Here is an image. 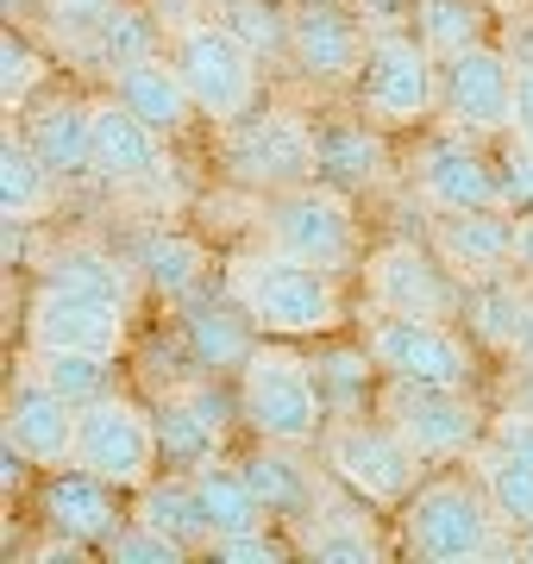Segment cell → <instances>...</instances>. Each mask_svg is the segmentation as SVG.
Instances as JSON below:
<instances>
[{
  "label": "cell",
  "mask_w": 533,
  "mask_h": 564,
  "mask_svg": "<svg viewBox=\"0 0 533 564\" xmlns=\"http://www.w3.org/2000/svg\"><path fill=\"white\" fill-rule=\"evenodd\" d=\"M157 132L139 120V113H126L113 95L95 101V176L107 188H144V182L164 176V151H157Z\"/></svg>",
  "instance_id": "44dd1931"
},
{
  "label": "cell",
  "mask_w": 533,
  "mask_h": 564,
  "mask_svg": "<svg viewBox=\"0 0 533 564\" xmlns=\"http://www.w3.org/2000/svg\"><path fill=\"white\" fill-rule=\"evenodd\" d=\"M365 51H370V25L358 7H346V0H295L289 7V57L308 82H320V88L358 82Z\"/></svg>",
  "instance_id": "5bb4252c"
},
{
  "label": "cell",
  "mask_w": 533,
  "mask_h": 564,
  "mask_svg": "<svg viewBox=\"0 0 533 564\" xmlns=\"http://www.w3.org/2000/svg\"><path fill=\"white\" fill-rule=\"evenodd\" d=\"M295 545L320 564H377V552H383L377 533L365 527V514H351V508H339V502H320V514L302 521Z\"/></svg>",
  "instance_id": "4dcf8cb0"
},
{
  "label": "cell",
  "mask_w": 533,
  "mask_h": 564,
  "mask_svg": "<svg viewBox=\"0 0 533 564\" xmlns=\"http://www.w3.org/2000/svg\"><path fill=\"white\" fill-rule=\"evenodd\" d=\"M490 32V7L483 0H421L414 7V39L427 44L433 57H452V51H471Z\"/></svg>",
  "instance_id": "836d02e7"
},
{
  "label": "cell",
  "mask_w": 533,
  "mask_h": 564,
  "mask_svg": "<svg viewBox=\"0 0 533 564\" xmlns=\"http://www.w3.org/2000/svg\"><path fill=\"white\" fill-rule=\"evenodd\" d=\"M170 63L183 69L188 95L202 107V120L232 126L258 107V57H251L214 13L183 25V32H170Z\"/></svg>",
  "instance_id": "52a82bcc"
},
{
  "label": "cell",
  "mask_w": 533,
  "mask_h": 564,
  "mask_svg": "<svg viewBox=\"0 0 533 564\" xmlns=\"http://www.w3.org/2000/svg\"><path fill=\"white\" fill-rule=\"evenodd\" d=\"M370 377H377V358L365 351H327L314 358V383H320V402H327L333 421H358V408L370 402Z\"/></svg>",
  "instance_id": "8d00e7d4"
},
{
  "label": "cell",
  "mask_w": 533,
  "mask_h": 564,
  "mask_svg": "<svg viewBox=\"0 0 533 564\" xmlns=\"http://www.w3.org/2000/svg\"><path fill=\"white\" fill-rule=\"evenodd\" d=\"M439 113L458 132H509L514 126V63L496 44H471V51H452L439 57Z\"/></svg>",
  "instance_id": "4fadbf2b"
},
{
  "label": "cell",
  "mask_w": 533,
  "mask_h": 564,
  "mask_svg": "<svg viewBox=\"0 0 533 564\" xmlns=\"http://www.w3.org/2000/svg\"><path fill=\"white\" fill-rule=\"evenodd\" d=\"M496 188H502V207L509 214H521V220L533 214V144L521 132H509L502 151H496Z\"/></svg>",
  "instance_id": "60d3db41"
},
{
  "label": "cell",
  "mask_w": 533,
  "mask_h": 564,
  "mask_svg": "<svg viewBox=\"0 0 533 564\" xmlns=\"http://www.w3.org/2000/svg\"><path fill=\"white\" fill-rule=\"evenodd\" d=\"M264 245L283 251V258L314 263V270H333V276L358 270V258H365V232H358L351 195H339V188H327V182H302V188L270 195Z\"/></svg>",
  "instance_id": "7a4b0ae2"
},
{
  "label": "cell",
  "mask_w": 533,
  "mask_h": 564,
  "mask_svg": "<svg viewBox=\"0 0 533 564\" xmlns=\"http://www.w3.org/2000/svg\"><path fill=\"white\" fill-rule=\"evenodd\" d=\"M496 527L502 521H496L483 484H458V477L421 484L402 502V540L427 564H471L483 552H496Z\"/></svg>",
  "instance_id": "277c9868"
},
{
  "label": "cell",
  "mask_w": 533,
  "mask_h": 564,
  "mask_svg": "<svg viewBox=\"0 0 533 564\" xmlns=\"http://www.w3.org/2000/svg\"><path fill=\"white\" fill-rule=\"evenodd\" d=\"M509 132H521L533 144V63H514V126Z\"/></svg>",
  "instance_id": "7dc6e473"
},
{
  "label": "cell",
  "mask_w": 533,
  "mask_h": 564,
  "mask_svg": "<svg viewBox=\"0 0 533 564\" xmlns=\"http://www.w3.org/2000/svg\"><path fill=\"white\" fill-rule=\"evenodd\" d=\"M25 345L32 351H107L113 358L126 345V314L95 302V295L63 289V282H44L25 307Z\"/></svg>",
  "instance_id": "2e32d148"
},
{
  "label": "cell",
  "mask_w": 533,
  "mask_h": 564,
  "mask_svg": "<svg viewBox=\"0 0 533 564\" xmlns=\"http://www.w3.org/2000/svg\"><path fill=\"white\" fill-rule=\"evenodd\" d=\"M427 239L465 282L502 276L521 258V214H509V207H452V214H433Z\"/></svg>",
  "instance_id": "e0dca14e"
},
{
  "label": "cell",
  "mask_w": 533,
  "mask_h": 564,
  "mask_svg": "<svg viewBox=\"0 0 533 564\" xmlns=\"http://www.w3.org/2000/svg\"><path fill=\"white\" fill-rule=\"evenodd\" d=\"M151 421H157V452H164V464H176V470H202V464L214 458V445H220V433H214L183 395H170Z\"/></svg>",
  "instance_id": "74e56055"
},
{
  "label": "cell",
  "mask_w": 533,
  "mask_h": 564,
  "mask_svg": "<svg viewBox=\"0 0 533 564\" xmlns=\"http://www.w3.org/2000/svg\"><path fill=\"white\" fill-rule=\"evenodd\" d=\"M139 270H144V282H151L164 302L183 307L188 295L207 282V245L202 239H183V232H151L144 251H139Z\"/></svg>",
  "instance_id": "1f68e13d"
},
{
  "label": "cell",
  "mask_w": 533,
  "mask_h": 564,
  "mask_svg": "<svg viewBox=\"0 0 533 564\" xmlns=\"http://www.w3.org/2000/svg\"><path fill=\"white\" fill-rule=\"evenodd\" d=\"M239 414L258 426V440L276 445H314L333 421L314 370L295 351H276V345H258L251 364L239 370Z\"/></svg>",
  "instance_id": "3957f363"
},
{
  "label": "cell",
  "mask_w": 533,
  "mask_h": 564,
  "mask_svg": "<svg viewBox=\"0 0 533 564\" xmlns=\"http://www.w3.org/2000/svg\"><path fill=\"white\" fill-rule=\"evenodd\" d=\"M365 295L383 314H421V321H458L465 314V276L439 251L414 239H395L365 258Z\"/></svg>",
  "instance_id": "30bf717a"
},
{
  "label": "cell",
  "mask_w": 533,
  "mask_h": 564,
  "mask_svg": "<svg viewBox=\"0 0 533 564\" xmlns=\"http://www.w3.org/2000/svg\"><path fill=\"white\" fill-rule=\"evenodd\" d=\"M113 101L126 107V113H139L157 139H176V132H188V120L202 113L195 107V95H188V82L183 69L170 57H139V63H126V69H113Z\"/></svg>",
  "instance_id": "7402d4cb"
},
{
  "label": "cell",
  "mask_w": 533,
  "mask_h": 564,
  "mask_svg": "<svg viewBox=\"0 0 533 564\" xmlns=\"http://www.w3.org/2000/svg\"><path fill=\"white\" fill-rule=\"evenodd\" d=\"M220 163L239 188H258V195H283V188H302L314 182V126L289 107H270L258 113L251 107L246 120L220 126Z\"/></svg>",
  "instance_id": "ba28073f"
},
{
  "label": "cell",
  "mask_w": 533,
  "mask_h": 564,
  "mask_svg": "<svg viewBox=\"0 0 533 564\" xmlns=\"http://www.w3.org/2000/svg\"><path fill=\"white\" fill-rule=\"evenodd\" d=\"M25 139L63 182L95 176V107L76 101V95H57V101H39L32 120H25Z\"/></svg>",
  "instance_id": "d4e9b609"
},
{
  "label": "cell",
  "mask_w": 533,
  "mask_h": 564,
  "mask_svg": "<svg viewBox=\"0 0 533 564\" xmlns=\"http://www.w3.org/2000/svg\"><path fill=\"white\" fill-rule=\"evenodd\" d=\"M226 289L246 302L258 333H276V339H320V333H333V326L346 321L339 276L314 270L302 258H283L270 245H264V258H232Z\"/></svg>",
  "instance_id": "6da1fadb"
},
{
  "label": "cell",
  "mask_w": 533,
  "mask_h": 564,
  "mask_svg": "<svg viewBox=\"0 0 533 564\" xmlns=\"http://www.w3.org/2000/svg\"><path fill=\"white\" fill-rule=\"evenodd\" d=\"M183 402L195 408V414H202V421L214 426V433H226V421H232V402H226V395H220L214 383H195V389L183 395Z\"/></svg>",
  "instance_id": "bcb514c9"
},
{
  "label": "cell",
  "mask_w": 533,
  "mask_h": 564,
  "mask_svg": "<svg viewBox=\"0 0 533 564\" xmlns=\"http://www.w3.org/2000/svg\"><path fill=\"white\" fill-rule=\"evenodd\" d=\"M214 20L264 63L276 51H289V13H276L270 0H214Z\"/></svg>",
  "instance_id": "f35d334b"
},
{
  "label": "cell",
  "mask_w": 533,
  "mask_h": 564,
  "mask_svg": "<svg viewBox=\"0 0 533 564\" xmlns=\"http://www.w3.org/2000/svg\"><path fill=\"white\" fill-rule=\"evenodd\" d=\"M188 477H195V489H202V508H207V521H214V540H220V533H246V527H264L270 508L258 502V489H251L246 464L207 458L202 470H188Z\"/></svg>",
  "instance_id": "f1b7e54d"
},
{
  "label": "cell",
  "mask_w": 533,
  "mask_h": 564,
  "mask_svg": "<svg viewBox=\"0 0 533 564\" xmlns=\"http://www.w3.org/2000/svg\"><path fill=\"white\" fill-rule=\"evenodd\" d=\"M220 564H276L295 552V540H276V533H264V527H246V533H220V540L207 545Z\"/></svg>",
  "instance_id": "7bdbcfd3"
},
{
  "label": "cell",
  "mask_w": 533,
  "mask_h": 564,
  "mask_svg": "<svg viewBox=\"0 0 533 564\" xmlns=\"http://www.w3.org/2000/svg\"><path fill=\"white\" fill-rule=\"evenodd\" d=\"M465 326L502 358H533V282L521 270L465 282Z\"/></svg>",
  "instance_id": "d6986e66"
},
{
  "label": "cell",
  "mask_w": 533,
  "mask_h": 564,
  "mask_svg": "<svg viewBox=\"0 0 533 564\" xmlns=\"http://www.w3.org/2000/svg\"><path fill=\"white\" fill-rule=\"evenodd\" d=\"M7 440L20 445L32 464H44V470L76 464V402H63L44 377L25 370L13 383V395H7Z\"/></svg>",
  "instance_id": "ac0fdd59"
},
{
  "label": "cell",
  "mask_w": 533,
  "mask_h": 564,
  "mask_svg": "<svg viewBox=\"0 0 533 564\" xmlns=\"http://www.w3.org/2000/svg\"><path fill=\"white\" fill-rule=\"evenodd\" d=\"M107 558L113 564H176V558H188V552L170 540V533H157L151 521L132 514V527H120V533L107 540Z\"/></svg>",
  "instance_id": "b9f144b4"
},
{
  "label": "cell",
  "mask_w": 533,
  "mask_h": 564,
  "mask_svg": "<svg viewBox=\"0 0 533 564\" xmlns=\"http://www.w3.org/2000/svg\"><path fill=\"white\" fill-rule=\"evenodd\" d=\"M351 95L370 126H421L439 113V57L414 32H377Z\"/></svg>",
  "instance_id": "5b68a950"
},
{
  "label": "cell",
  "mask_w": 533,
  "mask_h": 564,
  "mask_svg": "<svg viewBox=\"0 0 533 564\" xmlns=\"http://www.w3.org/2000/svg\"><path fill=\"white\" fill-rule=\"evenodd\" d=\"M320 464L333 470V484L377 508H402L421 489V452L390 421H333L320 433Z\"/></svg>",
  "instance_id": "8992f818"
},
{
  "label": "cell",
  "mask_w": 533,
  "mask_h": 564,
  "mask_svg": "<svg viewBox=\"0 0 533 564\" xmlns=\"http://www.w3.org/2000/svg\"><path fill=\"white\" fill-rule=\"evenodd\" d=\"M120 0H44V13H51V25H57L63 39H76V44H88L95 39V25L113 13Z\"/></svg>",
  "instance_id": "ee69618b"
},
{
  "label": "cell",
  "mask_w": 533,
  "mask_h": 564,
  "mask_svg": "<svg viewBox=\"0 0 533 564\" xmlns=\"http://www.w3.org/2000/svg\"><path fill=\"white\" fill-rule=\"evenodd\" d=\"M358 13H365L370 39H377V32H402V13H409V0H358Z\"/></svg>",
  "instance_id": "c3c4849f"
},
{
  "label": "cell",
  "mask_w": 533,
  "mask_h": 564,
  "mask_svg": "<svg viewBox=\"0 0 533 564\" xmlns=\"http://www.w3.org/2000/svg\"><path fill=\"white\" fill-rule=\"evenodd\" d=\"M365 345L383 377H409V383H446V389H471L477 377V351L465 345V333L452 321H421V314H370Z\"/></svg>",
  "instance_id": "9c48e42d"
},
{
  "label": "cell",
  "mask_w": 533,
  "mask_h": 564,
  "mask_svg": "<svg viewBox=\"0 0 533 564\" xmlns=\"http://www.w3.org/2000/svg\"><path fill=\"white\" fill-rule=\"evenodd\" d=\"M477 484H483V496H490L496 521L509 527L514 540L533 527V458H514V452H502V445H477Z\"/></svg>",
  "instance_id": "f546056e"
},
{
  "label": "cell",
  "mask_w": 533,
  "mask_h": 564,
  "mask_svg": "<svg viewBox=\"0 0 533 564\" xmlns=\"http://www.w3.org/2000/svg\"><path fill=\"white\" fill-rule=\"evenodd\" d=\"M490 445H502V452H514V458H533V414H527V408L496 414V421H490Z\"/></svg>",
  "instance_id": "f6af8a7d"
},
{
  "label": "cell",
  "mask_w": 533,
  "mask_h": 564,
  "mask_svg": "<svg viewBox=\"0 0 533 564\" xmlns=\"http://www.w3.org/2000/svg\"><path fill=\"white\" fill-rule=\"evenodd\" d=\"M57 182L63 176L32 151L25 132H7V144H0V202H7L13 220H44V214H51V195H57Z\"/></svg>",
  "instance_id": "83f0119b"
},
{
  "label": "cell",
  "mask_w": 533,
  "mask_h": 564,
  "mask_svg": "<svg viewBox=\"0 0 533 564\" xmlns=\"http://www.w3.org/2000/svg\"><path fill=\"white\" fill-rule=\"evenodd\" d=\"M44 282H63V289H76V295H95L107 307H132V270H126L113 251H95V245H63L57 258H51V276Z\"/></svg>",
  "instance_id": "d6a6232c"
},
{
  "label": "cell",
  "mask_w": 533,
  "mask_h": 564,
  "mask_svg": "<svg viewBox=\"0 0 533 564\" xmlns=\"http://www.w3.org/2000/svg\"><path fill=\"white\" fill-rule=\"evenodd\" d=\"M113 489L107 477L83 470V464H63L51 470V484H44V527L57 533V540H76V545H107L120 533V508H113Z\"/></svg>",
  "instance_id": "ffe728a7"
},
{
  "label": "cell",
  "mask_w": 533,
  "mask_h": 564,
  "mask_svg": "<svg viewBox=\"0 0 533 564\" xmlns=\"http://www.w3.org/2000/svg\"><path fill=\"white\" fill-rule=\"evenodd\" d=\"M509 408L533 414V358H514V383H509Z\"/></svg>",
  "instance_id": "681fc988"
},
{
  "label": "cell",
  "mask_w": 533,
  "mask_h": 564,
  "mask_svg": "<svg viewBox=\"0 0 533 564\" xmlns=\"http://www.w3.org/2000/svg\"><path fill=\"white\" fill-rule=\"evenodd\" d=\"M521 558H533V527H527V533H521Z\"/></svg>",
  "instance_id": "f5cc1de1"
},
{
  "label": "cell",
  "mask_w": 533,
  "mask_h": 564,
  "mask_svg": "<svg viewBox=\"0 0 533 564\" xmlns=\"http://www.w3.org/2000/svg\"><path fill=\"white\" fill-rule=\"evenodd\" d=\"M157 32H164V25H157L151 7H126V0H120V7L95 25V39H88L83 51L95 63H107V69H126V63H139V57L157 51Z\"/></svg>",
  "instance_id": "e575fe53"
},
{
  "label": "cell",
  "mask_w": 533,
  "mask_h": 564,
  "mask_svg": "<svg viewBox=\"0 0 533 564\" xmlns=\"http://www.w3.org/2000/svg\"><path fill=\"white\" fill-rule=\"evenodd\" d=\"M246 477H251V489H258V502L276 514V521H308L314 508L327 502V477L314 470L308 458H302V445H276V440H264V452L246 464Z\"/></svg>",
  "instance_id": "cb8c5ba5"
},
{
  "label": "cell",
  "mask_w": 533,
  "mask_h": 564,
  "mask_svg": "<svg viewBox=\"0 0 533 564\" xmlns=\"http://www.w3.org/2000/svg\"><path fill=\"white\" fill-rule=\"evenodd\" d=\"M414 188L433 214H452V207H502V188H496V158L477 144V132H433L421 151H414Z\"/></svg>",
  "instance_id": "9a60e30c"
},
{
  "label": "cell",
  "mask_w": 533,
  "mask_h": 564,
  "mask_svg": "<svg viewBox=\"0 0 533 564\" xmlns=\"http://www.w3.org/2000/svg\"><path fill=\"white\" fill-rule=\"evenodd\" d=\"M25 470H32V458H25V452H20L13 440H7V458H0V484L20 489V484H25Z\"/></svg>",
  "instance_id": "f907efd6"
},
{
  "label": "cell",
  "mask_w": 533,
  "mask_h": 564,
  "mask_svg": "<svg viewBox=\"0 0 533 564\" xmlns=\"http://www.w3.org/2000/svg\"><path fill=\"white\" fill-rule=\"evenodd\" d=\"M157 421L126 395H95L88 408H76V464L107 477L120 489H144L157 470Z\"/></svg>",
  "instance_id": "7c38bea8"
},
{
  "label": "cell",
  "mask_w": 533,
  "mask_h": 564,
  "mask_svg": "<svg viewBox=\"0 0 533 564\" xmlns=\"http://www.w3.org/2000/svg\"><path fill=\"white\" fill-rule=\"evenodd\" d=\"M514 270H521V276L533 282V214L521 220V258H514Z\"/></svg>",
  "instance_id": "816d5d0a"
},
{
  "label": "cell",
  "mask_w": 533,
  "mask_h": 564,
  "mask_svg": "<svg viewBox=\"0 0 533 564\" xmlns=\"http://www.w3.org/2000/svg\"><path fill=\"white\" fill-rule=\"evenodd\" d=\"M25 370L44 377L63 402H76V408H88L95 395H107V383H113V358H107V351H32Z\"/></svg>",
  "instance_id": "d590c367"
},
{
  "label": "cell",
  "mask_w": 533,
  "mask_h": 564,
  "mask_svg": "<svg viewBox=\"0 0 533 564\" xmlns=\"http://www.w3.org/2000/svg\"><path fill=\"white\" fill-rule=\"evenodd\" d=\"M183 339H188V358L202 364L207 377H226V370H246L251 351H258V321L246 314V302L226 289V302H183Z\"/></svg>",
  "instance_id": "603a6c76"
},
{
  "label": "cell",
  "mask_w": 533,
  "mask_h": 564,
  "mask_svg": "<svg viewBox=\"0 0 533 564\" xmlns=\"http://www.w3.org/2000/svg\"><path fill=\"white\" fill-rule=\"evenodd\" d=\"M39 82H44V57L20 32H7L0 39V95H7V113H25L32 95H39Z\"/></svg>",
  "instance_id": "ab89813d"
},
{
  "label": "cell",
  "mask_w": 533,
  "mask_h": 564,
  "mask_svg": "<svg viewBox=\"0 0 533 564\" xmlns=\"http://www.w3.org/2000/svg\"><path fill=\"white\" fill-rule=\"evenodd\" d=\"M314 182H327L339 195L377 188V182H383V139H377L365 120L314 126Z\"/></svg>",
  "instance_id": "484cf974"
},
{
  "label": "cell",
  "mask_w": 533,
  "mask_h": 564,
  "mask_svg": "<svg viewBox=\"0 0 533 564\" xmlns=\"http://www.w3.org/2000/svg\"><path fill=\"white\" fill-rule=\"evenodd\" d=\"M139 521H151L157 533H170L183 552H207V545H214V521H207L202 489H195L188 470H176V477H164V484L139 489Z\"/></svg>",
  "instance_id": "4316f807"
},
{
  "label": "cell",
  "mask_w": 533,
  "mask_h": 564,
  "mask_svg": "<svg viewBox=\"0 0 533 564\" xmlns=\"http://www.w3.org/2000/svg\"><path fill=\"white\" fill-rule=\"evenodd\" d=\"M377 414H383V421H390L421 458H465V452H477V445L490 440V426H483V414H477L471 389L390 377Z\"/></svg>",
  "instance_id": "8fae6325"
}]
</instances>
